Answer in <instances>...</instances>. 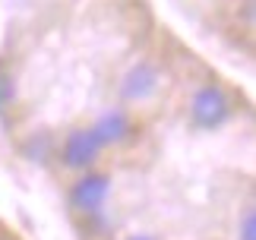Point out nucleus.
Here are the masks:
<instances>
[{
    "label": "nucleus",
    "mask_w": 256,
    "mask_h": 240,
    "mask_svg": "<svg viewBox=\"0 0 256 240\" xmlns=\"http://www.w3.org/2000/svg\"><path fill=\"white\" fill-rule=\"evenodd\" d=\"M111 186V171H104V168H92V171L73 177L70 190H66V206H70L73 224L82 231V237H95V224L104 218Z\"/></svg>",
    "instance_id": "f03ea898"
},
{
    "label": "nucleus",
    "mask_w": 256,
    "mask_h": 240,
    "mask_svg": "<svg viewBox=\"0 0 256 240\" xmlns=\"http://www.w3.org/2000/svg\"><path fill=\"white\" fill-rule=\"evenodd\" d=\"M238 114V98L222 79L206 76L190 86L184 98V124L196 133H215Z\"/></svg>",
    "instance_id": "f257e3e1"
},
{
    "label": "nucleus",
    "mask_w": 256,
    "mask_h": 240,
    "mask_svg": "<svg viewBox=\"0 0 256 240\" xmlns=\"http://www.w3.org/2000/svg\"><path fill=\"white\" fill-rule=\"evenodd\" d=\"M88 124H92L95 136L102 139L104 152H114V155H124V152H130V148H136L146 136L140 111H130V108H124V104L108 108V111H102L95 120H88Z\"/></svg>",
    "instance_id": "39448f33"
},
{
    "label": "nucleus",
    "mask_w": 256,
    "mask_h": 240,
    "mask_svg": "<svg viewBox=\"0 0 256 240\" xmlns=\"http://www.w3.org/2000/svg\"><path fill=\"white\" fill-rule=\"evenodd\" d=\"M104 146L102 139L95 136L92 124H73L57 142V164L64 168L66 174H82L92 171V168H104Z\"/></svg>",
    "instance_id": "20e7f679"
},
{
    "label": "nucleus",
    "mask_w": 256,
    "mask_h": 240,
    "mask_svg": "<svg viewBox=\"0 0 256 240\" xmlns=\"http://www.w3.org/2000/svg\"><path fill=\"white\" fill-rule=\"evenodd\" d=\"M231 240H256V202H253V193L244 199V206H238V212H234Z\"/></svg>",
    "instance_id": "423d86ee"
},
{
    "label": "nucleus",
    "mask_w": 256,
    "mask_h": 240,
    "mask_svg": "<svg viewBox=\"0 0 256 240\" xmlns=\"http://www.w3.org/2000/svg\"><path fill=\"white\" fill-rule=\"evenodd\" d=\"M164 92V66L152 57H140L124 70L120 82H117V98L130 111H142L152 102H158Z\"/></svg>",
    "instance_id": "7ed1b4c3"
}]
</instances>
